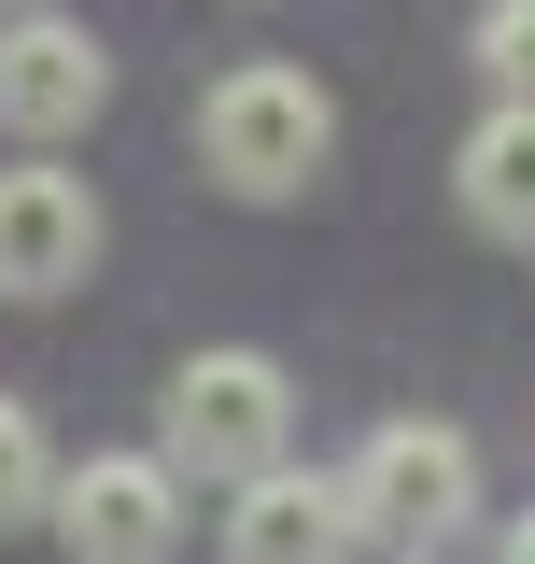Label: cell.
<instances>
[{
    "label": "cell",
    "mask_w": 535,
    "mask_h": 564,
    "mask_svg": "<svg viewBox=\"0 0 535 564\" xmlns=\"http://www.w3.org/2000/svg\"><path fill=\"white\" fill-rule=\"evenodd\" d=\"M352 508H367L381 551H437V536L479 522V452L451 423H381V437L352 452Z\"/></svg>",
    "instance_id": "3957f363"
},
{
    "label": "cell",
    "mask_w": 535,
    "mask_h": 564,
    "mask_svg": "<svg viewBox=\"0 0 535 564\" xmlns=\"http://www.w3.org/2000/svg\"><path fill=\"white\" fill-rule=\"evenodd\" d=\"M99 269V198L70 170H0V296H70Z\"/></svg>",
    "instance_id": "52a82bcc"
},
{
    "label": "cell",
    "mask_w": 535,
    "mask_h": 564,
    "mask_svg": "<svg viewBox=\"0 0 535 564\" xmlns=\"http://www.w3.org/2000/svg\"><path fill=\"white\" fill-rule=\"evenodd\" d=\"M282 423H296V381L268 352H184L170 367V466L184 480H254V466H282Z\"/></svg>",
    "instance_id": "7a4b0ae2"
},
{
    "label": "cell",
    "mask_w": 535,
    "mask_h": 564,
    "mask_svg": "<svg viewBox=\"0 0 535 564\" xmlns=\"http://www.w3.org/2000/svg\"><path fill=\"white\" fill-rule=\"evenodd\" d=\"M99 99H113V57H99L70 14H14V29H0V128L14 141H70Z\"/></svg>",
    "instance_id": "5b68a950"
},
{
    "label": "cell",
    "mask_w": 535,
    "mask_h": 564,
    "mask_svg": "<svg viewBox=\"0 0 535 564\" xmlns=\"http://www.w3.org/2000/svg\"><path fill=\"white\" fill-rule=\"evenodd\" d=\"M466 212L493 240H535V99H507V113L466 141Z\"/></svg>",
    "instance_id": "ba28073f"
},
{
    "label": "cell",
    "mask_w": 535,
    "mask_h": 564,
    "mask_svg": "<svg viewBox=\"0 0 535 564\" xmlns=\"http://www.w3.org/2000/svg\"><path fill=\"white\" fill-rule=\"evenodd\" d=\"M325 141H338V99L310 70H282V57H240L198 99V170L226 198H296V184L325 170Z\"/></svg>",
    "instance_id": "6da1fadb"
},
{
    "label": "cell",
    "mask_w": 535,
    "mask_h": 564,
    "mask_svg": "<svg viewBox=\"0 0 535 564\" xmlns=\"http://www.w3.org/2000/svg\"><path fill=\"white\" fill-rule=\"evenodd\" d=\"M43 508H57V466H43V423H29L14 395H0V536H14V522H43Z\"/></svg>",
    "instance_id": "9c48e42d"
},
{
    "label": "cell",
    "mask_w": 535,
    "mask_h": 564,
    "mask_svg": "<svg viewBox=\"0 0 535 564\" xmlns=\"http://www.w3.org/2000/svg\"><path fill=\"white\" fill-rule=\"evenodd\" d=\"M367 551V508L352 480H296V466H254L240 508H226V564H352Z\"/></svg>",
    "instance_id": "8992f818"
},
{
    "label": "cell",
    "mask_w": 535,
    "mask_h": 564,
    "mask_svg": "<svg viewBox=\"0 0 535 564\" xmlns=\"http://www.w3.org/2000/svg\"><path fill=\"white\" fill-rule=\"evenodd\" d=\"M479 70H493L507 99H535V0H493V14H479Z\"/></svg>",
    "instance_id": "30bf717a"
},
{
    "label": "cell",
    "mask_w": 535,
    "mask_h": 564,
    "mask_svg": "<svg viewBox=\"0 0 535 564\" xmlns=\"http://www.w3.org/2000/svg\"><path fill=\"white\" fill-rule=\"evenodd\" d=\"M493 564H535V522H507V536H493Z\"/></svg>",
    "instance_id": "8fae6325"
},
{
    "label": "cell",
    "mask_w": 535,
    "mask_h": 564,
    "mask_svg": "<svg viewBox=\"0 0 535 564\" xmlns=\"http://www.w3.org/2000/svg\"><path fill=\"white\" fill-rule=\"evenodd\" d=\"M57 536L70 564H170L184 551V466L170 452H99L57 480Z\"/></svg>",
    "instance_id": "277c9868"
}]
</instances>
